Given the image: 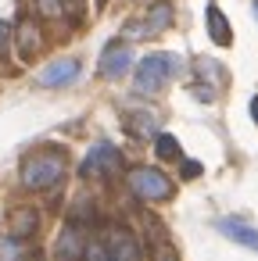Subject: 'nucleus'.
Wrapping results in <instances>:
<instances>
[{"label": "nucleus", "mask_w": 258, "mask_h": 261, "mask_svg": "<svg viewBox=\"0 0 258 261\" xmlns=\"http://www.w3.org/2000/svg\"><path fill=\"white\" fill-rule=\"evenodd\" d=\"M172 72H179V58L176 54H147L140 65H136V72H133V90L144 97H151V93H158L169 79H172Z\"/></svg>", "instance_id": "f257e3e1"}, {"label": "nucleus", "mask_w": 258, "mask_h": 261, "mask_svg": "<svg viewBox=\"0 0 258 261\" xmlns=\"http://www.w3.org/2000/svg\"><path fill=\"white\" fill-rule=\"evenodd\" d=\"M61 175H65V154H58V150L29 154L22 165V186H29V190H51L54 182H61Z\"/></svg>", "instance_id": "f03ea898"}, {"label": "nucleus", "mask_w": 258, "mask_h": 261, "mask_svg": "<svg viewBox=\"0 0 258 261\" xmlns=\"http://www.w3.org/2000/svg\"><path fill=\"white\" fill-rule=\"evenodd\" d=\"M129 186L140 200H169L172 197V179L158 168H133L129 172Z\"/></svg>", "instance_id": "7ed1b4c3"}, {"label": "nucleus", "mask_w": 258, "mask_h": 261, "mask_svg": "<svg viewBox=\"0 0 258 261\" xmlns=\"http://www.w3.org/2000/svg\"><path fill=\"white\" fill-rule=\"evenodd\" d=\"M115 168H119V150H115L111 143H97V147L86 154V161L79 165L83 179H90V175H111Z\"/></svg>", "instance_id": "20e7f679"}, {"label": "nucleus", "mask_w": 258, "mask_h": 261, "mask_svg": "<svg viewBox=\"0 0 258 261\" xmlns=\"http://www.w3.org/2000/svg\"><path fill=\"white\" fill-rule=\"evenodd\" d=\"M129 65H133V50H129L126 43H108V47H104V54H101V75H104V79L126 75Z\"/></svg>", "instance_id": "39448f33"}, {"label": "nucleus", "mask_w": 258, "mask_h": 261, "mask_svg": "<svg viewBox=\"0 0 258 261\" xmlns=\"http://www.w3.org/2000/svg\"><path fill=\"white\" fill-rule=\"evenodd\" d=\"M79 79V61L76 58H61V61H51L40 75H36V83L40 86H68V83H76Z\"/></svg>", "instance_id": "423d86ee"}, {"label": "nucleus", "mask_w": 258, "mask_h": 261, "mask_svg": "<svg viewBox=\"0 0 258 261\" xmlns=\"http://www.w3.org/2000/svg\"><path fill=\"white\" fill-rule=\"evenodd\" d=\"M215 225H219V232H222L226 240H233V243H240V247H247V250L258 254V229H251V225L240 222V218H219Z\"/></svg>", "instance_id": "0eeeda50"}, {"label": "nucleus", "mask_w": 258, "mask_h": 261, "mask_svg": "<svg viewBox=\"0 0 258 261\" xmlns=\"http://www.w3.org/2000/svg\"><path fill=\"white\" fill-rule=\"evenodd\" d=\"M169 22H172V4H154L151 11H147V18L140 22V25H129V33L133 36H158L161 29H169Z\"/></svg>", "instance_id": "6e6552de"}, {"label": "nucleus", "mask_w": 258, "mask_h": 261, "mask_svg": "<svg viewBox=\"0 0 258 261\" xmlns=\"http://www.w3.org/2000/svg\"><path fill=\"white\" fill-rule=\"evenodd\" d=\"M104 243H108L111 261H140V243H136V236H133V232L115 229V232H111Z\"/></svg>", "instance_id": "1a4fd4ad"}, {"label": "nucleus", "mask_w": 258, "mask_h": 261, "mask_svg": "<svg viewBox=\"0 0 258 261\" xmlns=\"http://www.w3.org/2000/svg\"><path fill=\"white\" fill-rule=\"evenodd\" d=\"M208 36H212V43H219V47H229L233 43V33H229V25H226V15L219 11V4L215 0H208Z\"/></svg>", "instance_id": "9d476101"}, {"label": "nucleus", "mask_w": 258, "mask_h": 261, "mask_svg": "<svg viewBox=\"0 0 258 261\" xmlns=\"http://www.w3.org/2000/svg\"><path fill=\"white\" fill-rule=\"evenodd\" d=\"M36 225H40L36 211H33V207H18L15 218H11V240H29V236L36 232Z\"/></svg>", "instance_id": "9b49d317"}, {"label": "nucleus", "mask_w": 258, "mask_h": 261, "mask_svg": "<svg viewBox=\"0 0 258 261\" xmlns=\"http://www.w3.org/2000/svg\"><path fill=\"white\" fill-rule=\"evenodd\" d=\"M83 250H86V243L79 240L76 225H65V232L58 236V257H61V261H76Z\"/></svg>", "instance_id": "f8f14e48"}, {"label": "nucleus", "mask_w": 258, "mask_h": 261, "mask_svg": "<svg viewBox=\"0 0 258 261\" xmlns=\"http://www.w3.org/2000/svg\"><path fill=\"white\" fill-rule=\"evenodd\" d=\"M154 154H158L161 161H179V158H183V147H179V140H176V136L158 133V136H154Z\"/></svg>", "instance_id": "ddd939ff"}, {"label": "nucleus", "mask_w": 258, "mask_h": 261, "mask_svg": "<svg viewBox=\"0 0 258 261\" xmlns=\"http://www.w3.org/2000/svg\"><path fill=\"white\" fill-rule=\"evenodd\" d=\"M126 122H129V133H136V136H147V133H154V115H147V111H129L126 115Z\"/></svg>", "instance_id": "4468645a"}, {"label": "nucleus", "mask_w": 258, "mask_h": 261, "mask_svg": "<svg viewBox=\"0 0 258 261\" xmlns=\"http://www.w3.org/2000/svg\"><path fill=\"white\" fill-rule=\"evenodd\" d=\"M36 29H33V22H22L18 25V50H22V58H29L33 50H36Z\"/></svg>", "instance_id": "2eb2a0df"}, {"label": "nucleus", "mask_w": 258, "mask_h": 261, "mask_svg": "<svg viewBox=\"0 0 258 261\" xmlns=\"http://www.w3.org/2000/svg\"><path fill=\"white\" fill-rule=\"evenodd\" d=\"M83 257H86V261H111V254H108V243H86Z\"/></svg>", "instance_id": "dca6fc26"}, {"label": "nucleus", "mask_w": 258, "mask_h": 261, "mask_svg": "<svg viewBox=\"0 0 258 261\" xmlns=\"http://www.w3.org/2000/svg\"><path fill=\"white\" fill-rule=\"evenodd\" d=\"M40 4V11L47 15V18H58L61 11H65V0H36Z\"/></svg>", "instance_id": "f3484780"}, {"label": "nucleus", "mask_w": 258, "mask_h": 261, "mask_svg": "<svg viewBox=\"0 0 258 261\" xmlns=\"http://www.w3.org/2000/svg\"><path fill=\"white\" fill-rule=\"evenodd\" d=\"M154 261H179V257H176V250H172L165 240H158V247H154Z\"/></svg>", "instance_id": "a211bd4d"}, {"label": "nucleus", "mask_w": 258, "mask_h": 261, "mask_svg": "<svg viewBox=\"0 0 258 261\" xmlns=\"http://www.w3.org/2000/svg\"><path fill=\"white\" fill-rule=\"evenodd\" d=\"M8 47H11V25H8L4 18H0V58L8 54Z\"/></svg>", "instance_id": "6ab92c4d"}, {"label": "nucleus", "mask_w": 258, "mask_h": 261, "mask_svg": "<svg viewBox=\"0 0 258 261\" xmlns=\"http://www.w3.org/2000/svg\"><path fill=\"white\" fill-rule=\"evenodd\" d=\"M197 172H201V165H194V161H186V165H183V175H186V179H194Z\"/></svg>", "instance_id": "aec40b11"}, {"label": "nucleus", "mask_w": 258, "mask_h": 261, "mask_svg": "<svg viewBox=\"0 0 258 261\" xmlns=\"http://www.w3.org/2000/svg\"><path fill=\"white\" fill-rule=\"evenodd\" d=\"M251 118L258 122V97H251Z\"/></svg>", "instance_id": "412c9836"}, {"label": "nucleus", "mask_w": 258, "mask_h": 261, "mask_svg": "<svg viewBox=\"0 0 258 261\" xmlns=\"http://www.w3.org/2000/svg\"><path fill=\"white\" fill-rule=\"evenodd\" d=\"M65 4H68L72 11H79V8H83V0H65Z\"/></svg>", "instance_id": "4be33fe9"}, {"label": "nucleus", "mask_w": 258, "mask_h": 261, "mask_svg": "<svg viewBox=\"0 0 258 261\" xmlns=\"http://www.w3.org/2000/svg\"><path fill=\"white\" fill-rule=\"evenodd\" d=\"M254 18H258V0H254Z\"/></svg>", "instance_id": "5701e85b"}, {"label": "nucleus", "mask_w": 258, "mask_h": 261, "mask_svg": "<svg viewBox=\"0 0 258 261\" xmlns=\"http://www.w3.org/2000/svg\"><path fill=\"white\" fill-rule=\"evenodd\" d=\"M33 261H43V257H40V254H33Z\"/></svg>", "instance_id": "b1692460"}, {"label": "nucleus", "mask_w": 258, "mask_h": 261, "mask_svg": "<svg viewBox=\"0 0 258 261\" xmlns=\"http://www.w3.org/2000/svg\"><path fill=\"white\" fill-rule=\"evenodd\" d=\"M101 4H104V0H101Z\"/></svg>", "instance_id": "393cba45"}]
</instances>
